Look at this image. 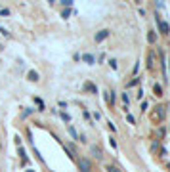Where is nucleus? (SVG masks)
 <instances>
[{
    "label": "nucleus",
    "mask_w": 170,
    "mask_h": 172,
    "mask_svg": "<svg viewBox=\"0 0 170 172\" xmlns=\"http://www.w3.org/2000/svg\"><path fill=\"white\" fill-rule=\"evenodd\" d=\"M82 90H84V92H90V94H98V88H96V84H92V82H84Z\"/></svg>",
    "instance_id": "39448f33"
},
{
    "label": "nucleus",
    "mask_w": 170,
    "mask_h": 172,
    "mask_svg": "<svg viewBox=\"0 0 170 172\" xmlns=\"http://www.w3.org/2000/svg\"><path fill=\"white\" fill-rule=\"evenodd\" d=\"M105 170H107V172H120L119 168H117V166H111V165H107V166H105Z\"/></svg>",
    "instance_id": "ddd939ff"
},
{
    "label": "nucleus",
    "mask_w": 170,
    "mask_h": 172,
    "mask_svg": "<svg viewBox=\"0 0 170 172\" xmlns=\"http://www.w3.org/2000/svg\"><path fill=\"white\" fill-rule=\"evenodd\" d=\"M147 40H149V44H155L157 37H155V33H153V31H149V35H147Z\"/></svg>",
    "instance_id": "9b49d317"
},
{
    "label": "nucleus",
    "mask_w": 170,
    "mask_h": 172,
    "mask_svg": "<svg viewBox=\"0 0 170 172\" xmlns=\"http://www.w3.org/2000/svg\"><path fill=\"white\" fill-rule=\"evenodd\" d=\"M153 67H155V52L149 50V54H147V69L153 71Z\"/></svg>",
    "instance_id": "20e7f679"
},
{
    "label": "nucleus",
    "mask_w": 170,
    "mask_h": 172,
    "mask_svg": "<svg viewBox=\"0 0 170 172\" xmlns=\"http://www.w3.org/2000/svg\"><path fill=\"white\" fill-rule=\"evenodd\" d=\"M27 172H33V170H27Z\"/></svg>",
    "instance_id": "393cba45"
},
{
    "label": "nucleus",
    "mask_w": 170,
    "mask_h": 172,
    "mask_svg": "<svg viewBox=\"0 0 170 172\" xmlns=\"http://www.w3.org/2000/svg\"><path fill=\"white\" fill-rule=\"evenodd\" d=\"M153 92H155V96H163V86L161 84H153Z\"/></svg>",
    "instance_id": "1a4fd4ad"
},
{
    "label": "nucleus",
    "mask_w": 170,
    "mask_h": 172,
    "mask_svg": "<svg viewBox=\"0 0 170 172\" xmlns=\"http://www.w3.org/2000/svg\"><path fill=\"white\" fill-rule=\"evenodd\" d=\"M0 15H10V10H6V8H2V10H0Z\"/></svg>",
    "instance_id": "dca6fc26"
},
{
    "label": "nucleus",
    "mask_w": 170,
    "mask_h": 172,
    "mask_svg": "<svg viewBox=\"0 0 170 172\" xmlns=\"http://www.w3.org/2000/svg\"><path fill=\"white\" fill-rule=\"evenodd\" d=\"M92 151H94V155L98 157V159L101 157V149H100V147H92Z\"/></svg>",
    "instance_id": "4468645a"
},
{
    "label": "nucleus",
    "mask_w": 170,
    "mask_h": 172,
    "mask_svg": "<svg viewBox=\"0 0 170 172\" xmlns=\"http://www.w3.org/2000/svg\"><path fill=\"white\" fill-rule=\"evenodd\" d=\"M109 65H111L113 69H117V61H115V59H111V61H109Z\"/></svg>",
    "instance_id": "5701e85b"
},
{
    "label": "nucleus",
    "mask_w": 170,
    "mask_h": 172,
    "mask_svg": "<svg viewBox=\"0 0 170 172\" xmlns=\"http://www.w3.org/2000/svg\"><path fill=\"white\" fill-rule=\"evenodd\" d=\"M168 168H170V166H168Z\"/></svg>",
    "instance_id": "a878e982"
},
{
    "label": "nucleus",
    "mask_w": 170,
    "mask_h": 172,
    "mask_svg": "<svg viewBox=\"0 0 170 172\" xmlns=\"http://www.w3.org/2000/svg\"><path fill=\"white\" fill-rule=\"evenodd\" d=\"M0 33H2V35H4V37H10V33H8L6 29H4V27H0Z\"/></svg>",
    "instance_id": "a211bd4d"
},
{
    "label": "nucleus",
    "mask_w": 170,
    "mask_h": 172,
    "mask_svg": "<svg viewBox=\"0 0 170 172\" xmlns=\"http://www.w3.org/2000/svg\"><path fill=\"white\" fill-rule=\"evenodd\" d=\"M157 109H159V115H157L159 121H163V119H164V107H157Z\"/></svg>",
    "instance_id": "f8f14e48"
},
{
    "label": "nucleus",
    "mask_w": 170,
    "mask_h": 172,
    "mask_svg": "<svg viewBox=\"0 0 170 172\" xmlns=\"http://www.w3.org/2000/svg\"><path fill=\"white\" fill-rule=\"evenodd\" d=\"M63 147H65V149L69 151V157H71V159H75V155H76L75 145H73V143H63Z\"/></svg>",
    "instance_id": "0eeeda50"
},
{
    "label": "nucleus",
    "mask_w": 170,
    "mask_h": 172,
    "mask_svg": "<svg viewBox=\"0 0 170 172\" xmlns=\"http://www.w3.org/2000/svg\"><path fill=\"white\" fill-rule=\"evenodd\" d=\"M139 82V78H132V80H130V82H128V86H136V84Z\"/></svg>",
    "instance_id": "2eb2a0df"
},
{
    "label": "nucleus",
    "mask_w": 170,
    "mask_h": 172,
    "mask_svg": "<svg viewBox=\"0 0 170 172\" xmlns=\"http://www.w3.org/2000/svg\"><path fill=\"white\" fill-rule=\"evenodd\" d=\"M78 168H80V172H90L92 170V163L82 157V159H78Z\"/></svg>",
    "instance_id": "f257e3e1"
},
{
    "label": "nucleus",
    "mask_w": 170,
    "mask_h": 172,
    "mask_svg": "<svg viewBox=\"0 0 170 172\" xmlns=\"http://www.w3.org/2000/svg\"><path fill=\"white\" fill-rule=\"evenodd\" d=\"M82 61H84V63H88V65H94L96 63V57L92 56V54H84V56H82Z\"/></svg>",
    "instance_id": "423d86ee"
},
{
    "label": "nucleus",
    "mask_w": 170,
    "mask_h": 172,
    "mask_svg": "<svg viewBox=\"0 0 170 172\" xmlns=\"http://www.w3.org/2000/svg\"><path fill=\"white\" fill-rule=\"evenodd\" d=\"M69 13H71V10L67 8V10H63V13H61V17H69Z\"/></svg>",
    "instance_id": "f3484780"
},
{
    "label": "nucleus",
    "mask_w": 170,
    "mask_h": 172,
    "mask_svg": "<svg viewBox=\"0 0 170 172\" xmlns=\"http://www.w3.org/2000/svg\"><path fill=\"white\" fill-rule=\"evenodd\" d=\"M105 102H107L109 105H113L115 103V92H105Z\"/></svg>",
    "instance_id": "6e6552de"
},
{
    "label": "nucleus",
    "mask_w": 170,
    "mask_h": 172,
    "mask_svg": "<svg viewBox=\"0 0 170 172\" xmlns=\"http://www.w3.org/2000/svg\"><path fill=\"white\" fill-rule=\"evenodd\" d=\"M155 19H157V25H159V29H161V33H163V35H168V33H170V25H168V23H166V21H163L159 15Z\"/></svg>",
    "instance_id": "f03ea898"
},
{
    "label": "nucleus",
    "mask_w": 170,
    "mask_h": 172,
    "mask_svg": "<svg viewBox=\"0 0 170 172\" xmlns=\"http://www.w3.org/2000/svg\"><path fill=\"white\" fill-rule=\"evenodd\" d=\"M122 102H124V105H128V102H130V100H128V96H126V94H122Z\"/></svg>",
    "instance_id": "aec40b11"
},
{
    "label": "nucleus",
    "mask_w": 170,
    "mask_h": 172,
    "mask_svg": "<svg viewBox=\"0 0 170 172\" xmlns=\"http://www.w3.org/2000/svg\"><path fill=\"white\" fill-rule=\"evenodd\" d=\"M109 143H111V147H113V149H117V141H115L113 138H111V140H109Z\"/></svg>",
    "instance_id": "412c9836"
},
{
    "label": "nucleus",
    "mask_w": 170,
    "mask_h": 172,
    "mask_svg": "<svg viewBox=\"0 0 170 172\" xmlns=\"http://www.w3.org/2000/svg\"><path fill=\"white\" fill-rule=\"evenodd\" d=\"M61 119H63V121H71V117L67 113H61Z\"/></svg>",
    "instance_id": "6ab92c4d"
},
{
    "label": "nucleus",
    "mask_w": 170,
    "mask_h": 172,
    "mask_svg": "<svg viewBox=\"0 0 170 172\" xmlns=\"http://www.w3.org/2000/svg\"><path fill=\"white\" fill-rule=\"evenodd\" d=\"M63 4H65L67 8H71V4H73V0H63Z\"/></svg>",
    "instance_id": "4be33fe9"
},
{
    "label": "nucleus",
    "mask_w": 170,
    "mask_h": 172,
    "mask_svg": "<svg viewBox=\"0 0 170 172\" xmlns=\"http://www.w3.org/2000/svg\"><path fill=\"white\" fill-rule=\"evenodd\" d=\"M109 35H111V31H109V29H101V31L96 35V42H103Z\"/></svg>",
    "instance_id": "7ed1b4c3"
},
{
    "label": "nucleus",
    "mask_w": 170,
    "mask_h": 172,
    "mask_svg": "<svg viewBox=\"0 0 170 172\" xmlns=\"http://www.w3.org/2000/svg\"><path fill=\"white\" fill-rule=\"evenodd\" d=\"M27 76H29V80H33V82H37L38 80V73L37 71H29V75Z\"/></svg>",
    "instance_id": "9d476101"
},
{
    "label": "nucleus",
    "mask_w": 170,
    "mask_h": 172,
    "mask_svg": "<svg viewBox=\"0 0 170 172\" xmlns=\"http://www.w3.org/2000/svg\"><path fill=\"white\" fill-rule=\"evenodd\" d=\"M69 132H71V136H73V138H76V132H75V128H73V126L69 128Z\"/></svg>",
    "instance_id": "b1692460"
}]
</instances>
